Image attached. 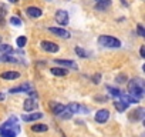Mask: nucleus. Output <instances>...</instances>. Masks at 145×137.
<instances>
[{"label":"nucleus","instance_id":"f257e3e1","mask_svg":"<svg viewBox=\"0 0 145 137\" xmlns=\"http://www.w3.org/2000/svg\"><path fill=\"white\" fill-rule=\"evenodd\" d=\"M128 92L129 96L135 97L137 100H139L144 96V83L141 79H132L128 82Z\"/></svg>","mask_w":145,"mask_h":137},{"label":"nucleus","instance_id":"f03ea898","mask_svg":"<svg viewBox=\"0 0 145 137\" xmlns=\"http://www.w3.org/2000/svg\"><path fill=\"white\" fill-rule=\"evenodd\" d=\"M98 43L103 47H107V49H118V47H121V41L117 37H112V36H100L98 37Z\"/></svg>","mask_w":145,"mask_h":137},{"label":"nucleus","instance_id":"7ed1b4c3","mask_svg":"<svg viewBox=\"0 0 145 137\" xmlns=\"http://www.w3.org/2000/svg\"><path fill=\"white\" fill-rule=\"evenodd\" d=\"M19 133H20V126L13 124V126H10L7 128L0 130V137H16Z\"/></svg>","mask_w":145,"mask_h":137},{"label":"nucleus","instance_id":"20e7f679","mask_svg":"<svg viewBox=\"0 0 145 137\" xmlns=\"http://www.w3.org/2000/svg\"><path fill=\"white\" fill-rule=\"evenodd\" d=\"M40 46H41V49H43L44 51H48V53H57V51L60 50V46H58L57 43L48 41V40H43V41L40 43Z\"/></svg>","mask_w":145,"mask_h":137},{"label":"nucleus","instance_id":"39448f33","mask_svg":"<svg viewBox=\"0 0 145 137\" xmlns=\"http://www.w3.org/2000/svg\"><path fill=\"white\" fill-rule=\"evenodd\" d=\"M68 20H70V17H68V13L65 10H57V13H56V22L60 26L68 24Z\"/></svg>","mask_w":145,"mask_h":137},{"label":"nucleus","instance_id":"423d86ee","mask_svg":"<svg viewBox=\"0 0 145 137\" xmlns=\"http://www.w3.org/2000/svg\"><path fill=\"white\" fill-rule=\"evenodd\" d=\"M110 119V111L107 110V109H101V110H98L97 113H95V121L97 123H105L107 120Z\"/></svg>","mask_w":145,"mask_h":137},{"label":"nucleus","instance_id":"0eeeda50","mask_svg":"<svg viewBox=\"0 0 145 137\" xmlns=\"http://www.w3.org/2000/svg\"><path fill=\"white\" fill-rule=\"evenodd\" d=\"M26 13L30 17H33V19H37V17H41L43 16V10L40 7H36V6H29L26 9Z\"/></svg>","mask_w":145,"mask_h":137},{"label":"nucleus","instance_id":"6e6552de","mask_svg":"<svg viewBox=\"0 0 145 137\" xmlns=\"http://www.w3.org/2000/svg\"><path fill=\"white\" fill-rule=\"evenodd\" d=\"M30 90H31V86H30L29 83H23V84H20V86H17V87L10 89L9 93H12V94H16V93H29Z\"/></svg>","mask_w":145,"mask_h":137},{"label":"nucleus","instance_id":"1a4fd4ad","mask_svg":"<svg viewBox=\"0 0 145 137\" xmlns=\"http://www.w3.org/2000/svg\"><path fill=\"white\" fill-rule=\"evenodd\" d=\"M144 113H145V110H144L142 107H138V109H135L134 111H131V114H129V120H134V121H137V120H142V119H144Z\"/></svg>","mask_w":145,"mask_h":137},{"label":"nucleus","instance_id":"9d476101","mask_svg":"<svg viewBox=\"0 0 145 137\" xmlns=\"http://www.w3.org/2000/svg\"><path fill=\"white\" fill-rule=\"evenodd\" d=\"M48 30H50L53 34L58 36V37H63V39H68V37H70V33H68L67 30H64V29H60V27H50Z\"/></svg>","mask_w":145,"mask_h":137},{"label":"nucleus","instance_id":"9b49d317","mask_svg":"<svg viewBox=\"0 0 145 137\" xmlns=\"http://www.w3.org/2000/svg\"><path fill=\"white\" fill-rule=\"evenodd\" d=\"M23 109H24L26 111L31 113L33 110H36V109H37V103H36V100H34V99H27V100H24Z\"/></svg>","mask_w":145,"mask_h":137},{"label":"nucleus","instance_id":"f8f14e48","mask_svg":"<svg viewBox=\"0 0 145 137\" xmlns=\"http://www.w3.org/2000/svg\"><path fill=\"white\" fill-rule=\"evenodd\" d=\"M56 63H57V64H61V66H64V68H65V67H68V68H77V63H76V61H72V60L57 59V60H56Z\"/></svg>","mask_w":145,"mask_h":137},{"label":"nucleus","instance_id":"ddd939ff","mask_svg":"<svg viewBox=\"0 0 145 137\" xmlns=\"http://www.w3.org/2000/svg\"><path fill=\"white\" fill-rule=\"evenodd\" d=\"M0 77L5 79V80H16L20 77V73L19 72H3L0 74Z\"/></svg>","mask_w":145,"mask_h":137},{"label":"nucleus","instance_id":"4468645a","mask_svg":"<svg viewBox=\"0 0 145 137\" xmlns=\"http://www.w3.org/2000/svg\"><path fill=\"white\" fill-rule=\"evenodd\" d=\"M43 117V113H31V114H23L22 116V119L24 120V121H36V120H40Z\"/></svg>","mask_w":145,"mask_h":137},{"label":"nucleus","instance_id":"2eb2a0df","mask_svg":"<svg viewBox=\"0 0 145 137\" xmlns=\"http://www.w3.org/2000/svg\"><path fill=\"white\" fill-rule=\"evenodd\" d=\"M114 104V107L117 109V111H120V113H122V111H125L127 109H128V103H125L124 100H117V101H114L112 103Z\"/></svg>","mask_w":145,"mask_h":137},{"label":"nucleus","instance_id":"dca6fc26","mask_svg":"<svg viewBox=\"0 0 145 137\" xmlns=\"http://www.w3.org/2000/svg\"><path fill=\"white\" fill-rule=\"evenodd\" d=\"M65 110L70 111L71 114H76V113H78L81 110V106L78 103H70L68 106H65Z\"/></svg>","mask_w":145,"mask_h":137},{"label":"nucleus","instance_id":"f3484780","mask_svg":"<svg viewBox=\"0 0 145 137\" xmlns=\"http://www.w3.org/2000/svg\"><path fill=\"white\" fill-rule=\"evenodd\" d=\"M31 130H33L34 133H44V131H47V130H48V126H47V124L37 123V124L31 126Z\"/></svg>","mask_w":145,"mask_h":137},{"label":"nucleus","instance_id":"a211bd4d","mask_svg":"<svg viewBox=\"0 0 145 137\" xmlns=\"http://www.w3.org/2000/svg\"><path fill=\"white\" fill-rule=\"evenodd\" d=\"M51 74H54V76H65L68 72H67V68H64V67H53L51 68Z\"/></svg>","mask_w":145,"mask_h":137},{"label":"nucleus","instance_id":"6ab92c4d","mask_svg":"<svg viewBox=\"0 0 145 137\" xmlns=\"http://www.w3.org/2000/svg\"><path fill=\"white\" fill-rule=\"evenodd\" d=\"M64 109H65V106L61 104V103H54V104H53V113H54L56 116H60V114L64 111Z\"/></svg>","mask_w":145,"mask_h":137},{"label":"nucleus","instance_id":"aec40b11","mask_svg":"<svg viewBox=\"0 0 145 137\" xmlns=\"http://www.w3.org/2000/svg\"><path fill=\"white\" fill-rule=\"evenodd\" d=\"M16 123H17V117H14V116H13V117H10V119H9V120H7V121L3 124V126H2V127H0V130L7 128V127H10V126H13V124H16Z\"/></svg>","mask_w":145,"mask_h":137},{"label":"nucleus","instance_id":"412c9836","mask_svg":"<svg viewBox=\"0 0 145 137\" xmlns=\"http://www.w3.org/2000/svg\"><path fill=\"white\" fill-rule=\"evenodd\" d=\"M74 50H76V53H77L78 57H81V59H87V57H88V53H87L83 47H78V46H77Z\"/></svg>","mask_w":145,"mask_h":137},{"label":"nucleus","instance_id":"4be33fe9","mask_svg":"<svg viewBox=\"0 0 145 137\" xmlns=\"http://www.w3.org/2000/svg\"><path fill=\"white\" fill-rule=\"evenodd\" d=\"M107 90H108V92H110V94H111V96H114V97H121V96H122V93H121L118 89H115V87L107 86Z\"/></svg>","mask_w":145,"mask_h":137},{"label":"nucleus","instance_id":"5701e85b","mask_svg":"<svg viewBox=\"0 0 145 137\" xmlns=\"http://www.w3.org/2000/svg\"><path fill=\"white\" fill-rule=\"evenodd\" d=\"M6 14H7V7H6V5H0V23L5 22Z\"/></svg>","mask_w":145,"mask_h":137},{"label":"nucleus","instance_id":"b1692460","mask_svg":"<svg viewBox=\"0 0 145 137\" xmlns=\"http://www.w3.org/2000/svg\"><path fill=\"white\" fill-rule=\"evenodd\" d=\"M12 51H13V49H12L10 44H0V53L9 54V53H12Z\"/></svg>","mask_w":145,"mask_h":137},{"label":"nucleus","instance_id":"393cba45","mask_svg":"<svg viewBox=\"0 0 145 137\" xmlns=\"http://www.w3.org/2000/svg\"><path fill=\"white\" fill-rule=\"evenodd\" d=\"M16 43H17V46H19V47H24V46H26V43H27V39H26L24 36H20V37H17Z\"/></svg>","mask_w":145,"mask_h":137},{"label":"nucleus","instance_id":"a878e982","mask_svg":"<svg viewBox=\"0 0 145 137\" xmlns=\"http://www.w3.org/2000/svg\"><path fill=\"white\" fill-rule=\"evenodd\" d=\"M10 23H12L13 26H22V20H20L19 17H16V16L10 17Z\"/></svg>","mask_w":145,"mask_h":137},{"label":"nucleus","instance_id":"bb28decb","mask_svg":"<svg viewBox=\"0 0 145 137\" xmlns=\"http://www.w3.org/2000/svg\"><path fill=\"white\" fill-rule=\"evenodd\" d=\"M91 80H93L94 84H98V83L101 82V74H100V73H95V74L91 77Z\"/></svg>","mask_w":145,"mask_h":137},{"label":"nucleus","instance_id":"cd10ccee","mask_svg":"<svg viewBox=\"0 0 145 137\" xmlns=\"http://www.w3.org/2000/svg\"><path fill=\"white\" fill-rule=\"evenodd\" d=\"M115 82H117V83H125V82H127V76H125V74H118V76L115 77Z\"/></svg>","mask_w":145,"mask_h":137},{"label":"nucleus","instance_id":"c85d7f7f","mask_svg":"<svg viewBox=\"0 0 145 137\" xmlns=\"http://www.w3.org/2000/svg\"><path fill=\"white\" fill-rule=\"evenodd\" d=\"M137 32H138V36H141V37L145 36V30H144L142 24H138V26H137Z\"/></svg>","mask_w":145,"mask_h":137},{"label":"nucleus","instance_id":"c756f323","mask_svg":"<svg viewBox=\"0 0 145 137\" xmlns=\"http://www.w3.org/2000/svg\"><path fill=\"white\" fill-rule=\"evenodd\" d=\"M71 116H72V114H71L70 111H67L65 109H64V111L60 114V117H63V119H71Z\"/></svg>","mask_w":145,"mask_h":137},{"label":"nucleus","instance_id":"7c9ffc66","mask_svg":"<svg viewBox=\"0 0 145 137\" xmlns=\"http://www.w3.org/2000/svg\"><path fill=\"white\" fill-rule=\"evenodd\" d=\"M139 53H141V57L144 59V57H145V46H141V50H139Z\"/></svg>","mask_w":145,"mask_h":137},{"label":"nucleus","instance_id":"2f4dec72","mask_svg":"<svg viewBox=\"0 0 145 137\" xmlns=\"http://www.w3.org/2000/svg\"><path fill=\"white\" fill-rule=\"evenodd\" d=\"M95 100H103V101H105L107 97H104V96H95Z\"/></svg>","mask_w":145,"mask_h":137},{"label":"nucleus","instance_id":"473e14b6","mask_svg":"<svg viewBox=\"0 0 145 137\" xmlns=\"http://www.w3.org/2000/svg\"><path fill=\"white\" fill-rule=\"evenodd\" d=\"M97 3H107V2H111V0H95Z\"/></svg>","mask_w":145,"mask_h":137},{"label":"nucleus","instance_id":"72a5a7b5","mask_svg":"<svg viewBox=\"0 0 145 137\" xmlns=\"http://www.w3.org/2000/svg\"><path fill=\"white\" fill-rule=\"evenodd\" d=\"M2 100H5V94H2V93H0V101H2Z\"/></svg>","mask_w":145,"mask_h":137},{"label":"nucleus","instance_id":"f704fd0d","mask_svg":"<svg viewBox=\"0 0 145 137\" xmlns=\"http://www.w3.org/2000/svg\"><path fill=\"white\" fill-rule=\"evenodd\" d=\"M9 2H10V3H16V2H17V0H9Z\"/></svg>","mask_w":145,"mask_h":137},{"label":"nucleus","instance_id":"c9c22d12","mask_svg":"<svg viewBox=\"0 0 145 137\" xmlns=\"http://www.w3.org/2000/svg\"><path fill=\"white\" fill-rule=\"evenodd\" d=\"M0 44H2V37H0Z\"/></svg>","mask_w":145,"mask_h":137},{"label":"nucleus","instance_id":"e433bc0d","mask_svg":"<svg viewBox=\"0 0 145 137\" xmlns=\"http://www.w3.org/2000/svg\"><path fill=\"white\" fill-rule=\"evenodd\" d=\"M0 59H2V56H0Z\"/></svg>","mask_w":145,"mask_h":137}]
</instances>
